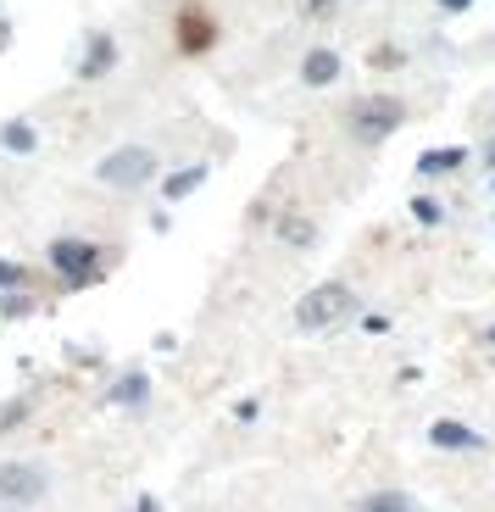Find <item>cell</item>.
Masks as SVG:
<instances>
[{"label": "cell", "instance_id": "6da1fadb", "mask_svg": "<svg viewBox=\"0 0 495 512\" xmlns=\"http://www.w3.org/2000/svg\"><path fill=\"white\" fill-rule=\"evenodd\" d=\"M351 312H356L351 284L329 279V284H318V290H306L301 301H295V329L318 334V329H334V323H345Z\"/></svg>", "mask_w": 495, "mask_h": 512}, {"label": "cell", "instance_id": "7a4b0ae2", "mask_svg": "<svg viewBox=\"0 0 495 512\" xmlns=\"http://www.w3.org/2000/svg\"><path fill=\"white\" fill-rule=\"evenodd\" d=\"M95 179L112 184V190H140L145 179H156V151L151 145H123L95 167Z\"/></svg>", "mask_w": 495, "mask_h": 512}, {"label": "cell", "instance_id": "3957f363", "mask_svg": "<svg viewBox=\"0 0 495 512\" xmlns=\"http://www.w3.org/2000/svg\"><path fill=\"white\" fill-rule=\"evenodd\" d=\"M401 101L395 95H368V101H356L351 106V128L362 134V140H384V134H395L401 128Z\"/></svg>", "mask_w": 495, "mask_h": 512}, {"label": "cell", "instance_id": "277c9868", "mask_svg": "<svg viewBox=\"0 0 495 512\" xmlns=\"http://www.w3.org/2000/svg\"><path fill=\"white\" fill-rule=\"evenodd\" d=\"M45 490H51L45 468H34V462H0V496H6V501L28 507V501H39Z\"/></svg>", "mask_w": 495, "mask_h": 512}, {"label": "cell", "instance_id": "5b68a950", "mask_svg": "<svg viewBox=\"0 0 495 512\" xmlns=\"http://www.w3.org/2000/svg\"><path fill=\"white\" fill-rule=\"evenodd\" d=\"M51 262L78 284V279H89V273H95V245H84V240H56V245H51Z\"/></svg>", "mask_w": 495, "mask_h": 512}, {"label": "cell", "instance_id": "8992f818", "mask_svg": "<svg viewBox=\"0 0 495 512\" xmlns=\"http://www.w3.org/2000/svg\"><path fill=\"white\" fill-rule=\"evenodd\" d=\"M301 78L312 84V90H329L334 78H340V56H334L329 45H318V51H306V62H301Z\"/></svg>", "mask_w": 495, "mask_h": 512}, {"label": "cell", "instance_id": "52a82bcc", "mask_svg": "<svg viewBox=\"0 0 495 512\" xmlns=\"http://www.w3.org/2000/svg\"><path fill=\"white\" fill-rule=\"evenodd\" d=\"M429 440H434L440 451H473V446H479V435H473L468 423H457V418H440V423L429 429Z\"/></svg>", "mask_w": 495, "mask_h": 512}, {"label": "cell", "instance_id": "ba28073f", "mask_svg": "<svg viewBox=\"0 0 495 512\" xmlns=\"http://www.w3.org/2000/svg\"><path fill=\"white\" fill-rule=\"evenodd\" d=\"M462 162H468V151H462V145H445V151L418 156V173H423V179H434V173H457Z\"/></svg>", "mask_w": 495, "mask_h": 512}, {"label": "cell", "instance_id": "9c48e42d", "mask_svg": "<svg viewBox=\"0 0 495 512\" xmlns=\"http://www.w3.org/2000/svg\"><path fill=\"white\" fill-rule=\"evenodd\" d=\"M362 512H418V501L401 496V490H379V496L362 501Z\"/></svg>", "mask_w": 495, "mask_h": 512}, {"label": "cell", "instance_id": "30bf717a", "mask_svg": "<svg viewBox=\"0 0 495 512\" xmlns=\"http://www.w3.org/2000/svg\"><path fill=\"white\" fill-rule=\"evenodd\" d=\"M117 62V51H112V39H95V51L84 56V78H95V73H106V67Z\"/></svg>", "mask_w": 495, "mask_h": 512}, {"label": "cell", "instance_id": "8fae6325", "mask_svg": "<svg viewBox=\"0 0 495 512\" xmlns=\"http://www.w3.org/2000/svg\"><path fill=\"white\" fill-rule=\"evenodd\" d=\"M201 179H206V167H184L178 179H167V195H173V201H178V195H190V190H195V184H201Z\"/></svg>", "mask_w": 495, "mask_h": 512}, {"label": "cell", "instance_id": "7c38bea8", "mask_svg": "<svg viewBox=\"0 0 495 512\" xmlns=\"http://www.w3.org/2000/svg\"><path fill=\"white\" fill-rule=\"evenodd\" d=\"M112 401H123V407H134V401H145V379H140V373H128V379L112 390Z\"/></svg>", "mask_w": 495, "mask_h": 512}, {"label": "cell", "instance_id": "4fadbf2b", "mask_svg": "<svg viewBox=\"0 0 495 512\" xmlns=\"http://www.w3.org/2000/svg\"><path fill=\"white\" fill-rule=\"evenodd\" d=\"M0 140H6V151H34V128H28V123H12Z\"/></svg>", "mask_w": 495, "mask_h": 512}, {"label": "cell", "instance_id": "5bb4252c", "mask_svg": "<svg viewBox=\"0 0 495 512\" xmlns=\"http://www.w3.org/2000/svg\"><path fill=\"white\" fill-rule=\"evenodd\" d=\"M284 240H290V245H312V229H306V218H284Z\"/></svg>", "mask_w": 495, "mask_h": 512}, {"label": "cell", "instance_id": "9a60e30c", "mask_svg": "<svg viewBox=\"0 0 495 512\" xmlns=\"http://www.w3.org/2000/svg\"><path fill=\"white\" fill-rule=\"evenodd\" d=\"M412 212H418V223H440V206L434 201H412Z\"/></svg>", "mask_w": 495, "mask_h": 512}, {"label": "cell", "instance_id": "2e32d148", "mask_svg": "<svg viewBox=\"0 0 495 512\" xmlns=\"http://www.w3.org/2000/svg\"><path fill=\"white\" fill-rule=\"evenodd\" d=\"M0 284H23V268L17 262H0Z\"/></svg>", "mask_w": 495, "mask_h": 512}, {"label": "cell", "instance_id": "e0dca14e", "mask_svg": "<svg viewBox=\"0 0 495 512\" xmlns=\"http://www.w3.org/2000/svg\"><path fill=\"white\" fill-rule=\"evenodd\" d=\"M23 412H28V407H23V401H17V407H6V412H0V429H12V423H17V418H23Z\"/></svg>", "mask_w": 495, "mask_h": 512}, {"label": "cell", "instance_id": "ac0fdd59", "mask_svg": "<svg viewBox=\"0 0 495 512\" xmlns=\"http://www.w3.org/2000/svg\"><path fill=\"white\" fill-rule=\"evenodd\" d=\"M306 12H312V17H323V12H334V0H306Z\"/></svg>", "mask_w": 495, "mask_h": 512}, {"label": "cell", "instance_id": "d6986e66", "mask_svg": "<svg viewBox=\"0 0 495 512\" xmlns=\"http://www.w3.org/2000/svg\"><path fill=\"white\" fill-rule=\"evenodd\" d=\"M440 6H445V12H468L473 0H440Z\"/></svg>", "mask_w": 495, "mask_h": 512}, {"label": "cell", "instance_id": "ffe728a7", "mask_svg": "<svg viewBox=\"0 0 495 512\" xmlns=\"http://www.w3.org/2000/svg\"><path fill=\"white\" fill-rule=\"evenodd\" d=\"M490 346H495V329H490Z\"/></svg>", "mask_w": 495, "mask_h": 512}]
</instances>
